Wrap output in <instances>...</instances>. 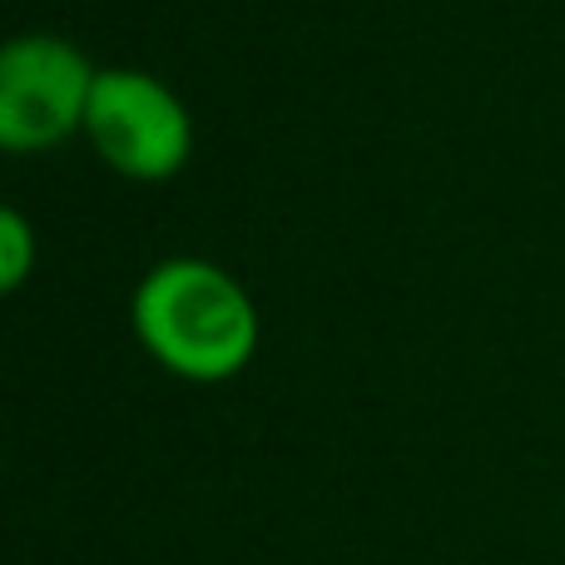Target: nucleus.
<instances>
[{"label": "nucleus", "instance_id": "nucleus-1", "mask_svg": "<svg viewBox=\"0 0 565 565\" xmlns=\"http://www.w3.org/2000/svg\"><path fill=\"white\" fill-rule=\"evenodd\" d=\"M139 348L184 382H228L254 362L264 322L248 288L209 258H164L135 282Z\"/></svg>", "mask_w": 565, "mask_h": 565}, {"label": "nucleus", "instance_id": "nucleus-2", "mask_svg": "<svg viewBox=\"0 0 565 565\" xmlns=\"http://www.w3.org/2000/svg\"><path fill=\"white\" fill-rule=\"evenodd\" d=\"M79 135L99 164L135 184H164L194 154V115L179 89L135 65H109L95 75Z\"/></svg>", "mask_w": 565, "mask_h": 565}, {"label": "nucleus", "instance_id": "nucleus-3", "mask_svg": "<svg viewBox=\"0 0 565 565\" xmlns=\"http://www.w3.org/2000/svg\"><path fill=\"white\" fill-rule=\"evenodd\" d=\"M99 70L50 30L0 40V154H50L85 129Z\"/></svg>", "mask_w": 565, "mask_h": 565}, {"label": "nucleus", "instance_id": "nucleus-4", "mask_svg": "<svg viewBox=\"0 0 565 565\" xmlns=\"http://www.w3.org/2000/svg\"><path fill=\"white\" fill-rule=\"evenodd\" d=\"M35 224L15 204H0V298L20 292L35 274Z\"/></svg>", "mask_w": 565, "mask_h": 565}]
</instances>
